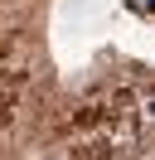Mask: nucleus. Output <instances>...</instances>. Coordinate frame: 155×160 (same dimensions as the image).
Wrapping results in <instances>:
<instances>
[{
    "label": "nucleus",
    "mask_w": 155,
    "mask_h": 160,
    "mask_svg": "<svg viewBox=\"0 0 155 160\" xmlns=\"http://www.w3.org/2000/svg\"><path fill=\"white\" fill-rule=\"evenodd\" d=\"M24 82H29V73H24V68H5V73H0V88H5V92H19Z\"/></svg>",
    "instance_id": "nucleus-1"
},
{
    "label": "nucleus",
    "mask_w": 155,
    "mask_h": 160,
    "mask_svg": "<svg viewBox=\"0 0 155 160\" xmlns=\"http://www.w3.org/2000/svg\"><path fill=\"white\" fill-rule=\"evenodd\" d=\"M102 112H107V107H82V112L73 117V126H82V131H87V126H97V121H102Z\"/></svg>",
    "instance_id": "nucleus-2"
},
{
    "label": "nucleus",
    "mask_w": 155,
    "mask_h": 160,
    "mask_svg": "<svg viewBox=\"0 0 155 160\" xmlns=\"http://www.w3.org/2000/svg\"><path fill=\"white\" fill-rule=\"evenodd\" d=\"M15 97H19V92H5V88H0V126H5L10 112H15Z\"/></svg>",
    "instance_id": "nucleus-3"
}]
</instances>
